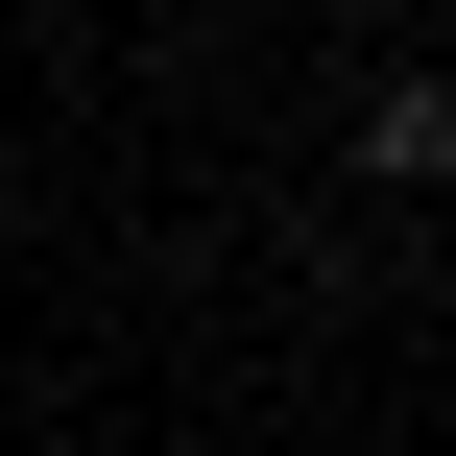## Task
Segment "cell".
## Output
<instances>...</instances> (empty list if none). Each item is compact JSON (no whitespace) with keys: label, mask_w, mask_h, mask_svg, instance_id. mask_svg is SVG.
<instances>
[{"label":"cell","mask_w":456,"mask_h":456,"mask_svg":"<svg viewBox=\"0 0 456 456\" xmlns=\"http://www.w3.org/2000/svg\"><path fill=\"white\" fill-rule=\"evenodd\" d=\"M361 144H385V192H456V72H409V96L361 120Z\"/></svg>","instance_id":"cell-1"}]
</instances>
